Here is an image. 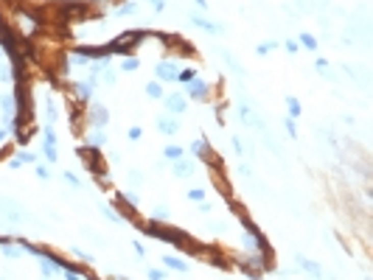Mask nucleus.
<instances>
[{"label": "nucleus", "mask_w": 373, "mask_h": 280, "mask_svg": "<svg viewBox=\"0 0 373 280\" xmlns=\"http://www.w3.org/2000/svg\"><path fill=\"white\" fill-rule=\"evenodd\" d=\"M146 37V31H129V34H121L115 42H110L107 45V50L110 53H121V56H129L132 50L138 48V42Z\"/></svg>", "instance_id": "obj_1"}, {"label": "nucleus", "mask_w": 373, "mask_h": 280, "mask_svg": "<svg viewBox=\"0 0 373 280\" xmlns=\"http://www.w3.org/2000/svg\"><path fill=\"white\" fill-rule=\"evenodd\" d=\"M185 95H188V98H194V101H208L210 98V84L202 81V78L197 76L194 81L185 84Z\"/></svg>", "instance_id": "obj_2"}, {"label": "nucleus", "mask_w": 373, "mask_h": 280, "mask_svg": "<svg viewBox=\"0 0 373 280\" xmlns=\"http://www.w3.org/2000/svg\"><path fill=\"white\" fill-rule=\"evenodd\" d=\"M163 106L169 115H182L188 109V101L182 93H169V95H163Z\"/></svg>", "instance_id": "obj_3"}, {"label": "nucleus", "mask_w": 373, "mask_h": 280, "mask_svg": "<svg viewBox=\"0 0 373 280\" xmlns=\"http://www.w3.org/2000/svg\"><path fill=\"white\" fill-rule=\"evenodd\" d=\"M177 65L174 62H169V59H163V62H157L154 65V78H157L160 84H166V81H177Z\"/></svg>", "instance_id": "obj_4"}, {"label": "nucleus", "mask_w": 373, "mask_h": 280, "mask_svg": "<svg viewBox=\"0 0 373 280\" xmlns=\"http://www.w3.org/2000/svg\"><path fill=\"white\" fill-rule=\"evenodd\" d=\"M0 213H3L9 221H23V218H25V213L20 210V202L6 199V196H0Z\"/></svg>", "instance_id": "obj_5"}, {"label": "nucleus", "mask_w": 373, "mask_h": 280, "mask_svg": "<svg viewBox=\"0 0 373 280\" xmlns=\"http://www.w3.org/2000/svg\"><path fill=\"white\" fill-rule=\"evenodd\" d=\"M194 171H197V162L188 160V157H180V160L171 162V174H174V177H180V179L194 177Z\"/></svg>", "instance_id": "obj_6"}, {"label": "nucleus", "mask_w": 373, "mask_h": 280, "mask_svg": "<svg viewBox=\"0 0 373 280\" xmlns=\"http://www.w3.org/2000/svg\"><path fill=\"white\" fill-rule=\"evenodd\" d=\"M191 22L197 28H202L205 34H225V25H222V22H214V20H208V17H202V14H191Z\"/></svg>", "instance_id": "obj_7"}, {"label": "nucleus", "mask_w": 373, "mask_h": 280, "mask_svg": "<svg viewBox=\"0 0 373 280\" xmlns=\"http://www.w3.org/2000/svg\"><path fill=\"white\" fill-rule=\"evenodd\" d=\"M90 123L96 129H107V123H110V109L104 104H93V109H90Z\"/></svg>", "instance_id": "obj_8"}, {"label": "nucleus", "mask_w": 373, "mask_h": 280, "mask_svg": "<svg viewBox=\"0 0 373 280\" xmlns=\"http://www.w3.org/2000/svg\"><path fill=\"white\" fill-rule=\"evenodd\" d=\"M157 129L166 134V137H174L177 132H180V121L171 115H157Z\"/></svg>", "instance_id": "obj_9"}, {"label": "nucleus", "mask_w": 373, "mask_h": 280, "mask_svg": "<svg viewBox=\"0 0 373 280\" xmlns=\"http://www.w3.org/2000/svg\"><path fill=\"white\" fill-rule=\"evenodd\" d=\"M0 109H3V118H14V112H17V95L14 93L0 95Z\"/></svg>", "instance_id": "obj_10"}, {"label": "nucleus", "mask_w": 373, "mask_h": 280, "mask_svg": "<svg viewBox=\"0 0 373 280\" xmlns=\"http://www.w3.org/2000/svg\"><path fill=\"white\" fill-rule=\"evenodd\" d=\"M163 266L166 269H174V272H180V274H185L188 272V261L185 258H177V255H163Z\"/></svg>", "instance_id": "obj_11"}, {"label": "nucleus", "mask_w": 373, "mask_h": 280, "mask_svg": "<svg viewBox=\"0 0 373 280\" xmlns=\"http://www.w3.org/2000/svg\"><path fill=\"white\" fill-rule=\"evenodd\" d=\"M93 87H96V84H93L90 78H87V81H76V84H73L76 98H79L82 104H85V101H90V98H93Z\"/></svg>", "instance_id": "obj_12"}, {"label": "nucleus", "mask_w": 373, "mask_h": 280, "mask_svg": "<svg viewBox=\"0 0 373 280\" xmlns=\"http://www.w3.org/2000/svg\"><path fill=\"white\" fill-rule=\"evenodd\" d=\"M107 132H104V129H93L90 134H87V146H90V149H104V146H107Z\"/></svg>", "instance_id": "obj_13"}, {"label": "nucleus", "mask_w": 373, "mask_h": 280, "mask_svg": "<svg viewBox=\"0 0 373 280\" xmlns=\"http://www.w3.org/2000/svg\"><path fill=\"white\" fill-rule=\"evenodd\" d=\"M298 263L303 266V272H309V277H314V280H320L323 277V269H320V263H314V261H306V258H300L298 255Z\"/></svg>", "instance_id": "obj_14"}, {"label": "nucleus", "mask_w": 373, "mask_h": 280, "mask_svg": "<svg viewBox=\"0 0 373 280\" xmlns=\"http://www.w3.org/2000/svg\"><path fill=\"white\" fill-rule=\"evenodd\" d=\"M219 56L227 62V67H230L233 73H238V76H244V67H242V62H236V59H233V53H230V50H227V48H219Z\"/></svg>", "instance_id": "obj_15"}, {"label": "nucleus", "mask_w": 373, "mask_h": 280, "mask_svg": "<svg viewBox=\"0 0 373 280\" xmlns=\"http://www.w3.org/2000/svg\"><path fill=\"white\" fill-rule=\"evenodd\" d=\"M149 218H152V221H169L171 210L166 205H157V207H152V210H149Z\"/></svg>", "instance_id": "obj_16"}, {"label": "nucleus", "mask_w": 373, "mask_h": 280, "mask_svg": "<svg viewBox=\"0 0 373 280\" xmlns=\"http://www.w3.org/2000/svg\"><path fill=\"white\" fill-rule=\"evenodd\" d=\"M17 244H20V249H25L29 255H37V258H42V255H45V249H42V246L31 244V241H25V238H17Z\"/></svg>", "instance_id": "obj_17"}, {"label": "nucleus", "mask_w": 373, "mask_h": 280, "mask_svg": "<svg viewBox=\"0 0 373 280\" xmlns=\"http://www.w3.org/2000/svg\"><path fill=\"white\" fill-rule=\"evenodd\" d=\"M298 45H300V48H306V50H317V39L311 37V34H306V31L298 34Z\"/></svg>", "instance_id": "obj_18"}, {"label": "nucleus", "mask_w": 373, "mask_h": 280, "mask_svg": "<svg viewBox=\"0 0 373 280\" xmlns=\"http://www.w3.org/2000/svg\"><path fill=\"white\" fill-rule=\"evenodd\" d=\"M20 255H23V252H20V244H17V241H9V244H3V258H9V261L14 258V261H17Z\"/></svg>", "instance_id": "obj_19"}, {"label": "nucleus", "mask_w": 373, "mask_h": 280, "mask_svg": "<svg viewBox=\"0 0 373 280\" xmlns=\"http://www.w3.org/2000/svg\"><path fill=\"white\" fill-rule=\"evenodd\" d=\"M70 65H76V67H85V65H90V56H87L82 48H76L73 53H70Z\"/></svg>", "instance_id": "obj_20"}, {"label": "nucleus", "mask_w": 373, "mask_h": 280, "mask_svg": "<svg viewBox=\"0 0 373 280\" xmlns=\"http://www.w3.org/2000/svg\"><path fill=\"white\" fill-rule=\"evenodd\" d=\"M146 95H149V98H163V84H160L157 81V78H152V81H149L146 84Z\"/></svg>", "instance_id": "obj_21"}, {"label": "nucleus", "mask_w": 373, "mask_h": 280, "mask_svg": "<svg viewBox=\"0 0 373 280\" xmlns=\"http://www.w3.org/2000/svg\"><path fill=\"white\" fill-rule=\"evenodd\" d=\"M182 154H185V151H182L180 146H174V143H169V146L163 149V160H171V162H174V160H180Z\"/></svg>", "instance_id": "obj_22"}, {"label": "nucleus", "mask_w": 373, "mask_h": 280, "mask_svg": "<svg viewBox=\"0 0 373 280\" xmlns=\"http://www.w3.org/2000/svg\"><path fill=\"white\" fill-rule=\"evenodd\" d=\"M138 67H141V59H135V56H124V62H121V70L124 73H135Z\"/></svg>", "instance_id": "obj_23"}, {"label": "nucleus", "mask_w": 373, "mask_h": 280, "mask_svg": "<svg viewBox=\"0 0 373 280\" xmlns=\"http://www.w3.org/2000/svg\"><path fill=\"white\" fill-rule=\"evenodd\" d=\"M45 112H48V126H51V123H57V104H54V98L51 95H45Z\"/></svg>", "instance_id": "obj_24"}, {"label": "nucleus", "mask_w": 373, "mask_h": 280, "mask_svg": "<svg viewBox=\"0 0 373 280\" xmlns=\"http://www.w3.org/2000/svg\"><path fill=\"white\" fill-rule=\"evenodd\" d=\"M188 151H191V154H194V157H202V154H205V151H208V140H205V137H199V140H194V143H191V149H188Z\"/></svg>", "instance_id": "obj_25"}, {"label": "nucleus", "mask_w": 373, "mask_h": 280, "mask_svg": "<svg viewBox=\"0 0 373 280\" xmlns=\"http://www.w3.org/2000/svg\"><path fill=\"white\" fill-rule=\"evenodd\" d=\"M118 17H132V14H138V3H132V0H126L124 6H118V11H115Z\"/></svg>", "instance_id": "obj_26"}, {"label": "nucleus", "mask_w": 373, "mask_h": 280, "mask_svg": "<svg viewBox=\"0 0 373 280\" xmlns=\"http://www.w3.org/2000/svg\"><path fill=\"white\" fill-rule=\"evenodd\" d=\"M286 106H289V118H300V101L295 98V95H286Z\"/></svg>", "instance_id": "obj_27"}, {"label": "nucleus", "mask_w": 373, "mask_h": 280, "mask_svg": "<svg viewBox=\"0 0 373 280\" xmlns=\"http://www.w3.org/2000/svg\"><path fill=\"white\" fill-rule=\"evenodd\" d=\"M194 78H197V70H194V67H182V70L177 73V81L180 84H188V81H194Z\"/></svg>", "instance_id": "obj_28"}, {"label": "nucleus", "mask_w": 373, "mask_h": 280, "mask_svg": "<svg viewBox=\"0 0 373 280\" xmlns=\"http://www.w3.org/2000/svg\"><path fill=\"white\" fill-rule=\"evenodd\" d=\"M42 154H45V160H48V162H59L57 146H45V143H42Z\"/></svg>", "instance_id": "obj_29"}, {"label": "nucleus", "mask_w": 373, "mask_h": 280, "mask_svg": "<svg viewBox=\"0 0 373 280\" xmlns=\"http://www.w3.org/2000/svg\"><path fill=\"white\" fill-rule=\"evenodd\" d=\"M118 199H121V202H129L132 207H138V205H141V199H138V193H132V190H124V193H118Z\"/></svg>", "instance_id": "obj_30"}, {"label": "nucleus", "mask_w": 373, "mask_h": 280, "mask_svg": "<svg viewBox=\"0 0 373 280\" xmlns=\"http://www.w3.org/2000/svg\"><path fill=\"white\" fill-rule=\"evenodd\" d=\"M185 196H188L191 202H205V190H202V188H188Z\"/></svg>", "instance_id": "obj_31"}, {"label": "nucleus", "mask_w": 373, "mask_h": 280, "mask_svg": "<svg viewBox=\"0 0 373 280\" xmlns=\"http://www.w3.org/2000/svg\"><path fill=\"white\" fill-rule=\"evenodd\" d=\"M98 210H101V216H107L110 221H124V216H118V213H115L113 207H107V205H101Z\"/></svg>", "instance_id": "obj_32"}, {"label": "nucleus", "mask_w": 373, "mask_h": 280, "mask_svg": "<svg viewBox=\"0 0 373 280\" xmlns=\"http://www.w3.org/2000/svg\"><path fill=\"white\" fill-rule=\"evenodd\" d=\"M14 160H17L20 165H25V162H37V154H31V151H20V154H14Z\"/></svg>", "instance_id": "obj_33"}, {"label": "nucleus", "mask_w": 373, "mask_h": 280, "mask_svg": "<svg viewBox=\"0 0 373 280\" xmlns=\"http://www.w3.org/2000/svg\"><path fill=\"white\" fill-rule=\"evenodd\" d=\"M272 48H278V42H258V45H255V53H258V56H267Z\"/></svg>", "instance_id": "obj_34"}, {"label": "nucleus", "mask_w": 373, "mask_h": 280, "mask_svg": "<svg viewBox=\"0 0 373 280\" xmlns=\"http://www.w3.org/2000/svg\"><path fill=\"white\" fill-rule=\"evenodd\" d=\"M146 277L149 280H166V272H163V269H157V266H149L146 269Z\"/></svg>", "instance_id": "obj_35"}, {"label": "nucleus", "mask_w": 373, "mask_h": 280, "mask_svg": "<svg viewBox=\"0 0 373 280\" xmlns=\"http://www.w3.org/2000/svg\"><path fill=\"white\" fill-rule=\"evenodd\" d=\"M70 252H73V255H76V258H79V261H85V263H93V261H96V258H93V255H90V252H85V249H79V246H73V249H70Z\"/></svg>", "instance_id": "obj_36"}, {"label": "nucleus", "mask_w": 373, "mask_h": 280, "mask_svg": "<svg viewBox=\"0 0 373 280\" xmlns=\"http://www.w3.org/2000/svg\"><path fill=\"white\" fill-rule=\"evenodd\" d=\"M42 134H45V140H42L45 146H57V132H54V126H45Z\"/></svg>", "instance_id": "obj_37"}, {"label": "nucleus", "mask_w": 373, "mask_h": 280, "mask_svg": "<svg viewBox=\"0 0 373 280\" xmlns=\"http://www.w3.org/2000/svg\"><path fill=\"white\" fill-rule=\"evenodd\" d=\"M283 48H286V53H300V45H298V39H286V42H283Z\"/></svg>", "instance_id": "obj_38"}, {"label": "nucleus", "mask_w": 373, "mask_h": 280, "mask_svg": "<svg viewBox=\"0 0 373 280\" xmlns=\"http://www.w3.org/2000/svg\"><path fill=\"white\" fill-rule=\"evenodd\" d=\"M62 177H65V179H68V182H70V185H73V188H82V179H79V177H76V174H73V171H65V174H62Z\"/></svg>", "instance_id": "obj_39"}, {"label": "nucleus", "mask_w": 373, "mask_h": 280, "mask_svg": "<svg viewBox=\"0 0 373 280\" xmlns=\"http://www.w3.org/2000/svg\"><path fill=\"white\" fill-rule=\"evenodd\" d=\"M283 126H286V132L292 134V137H298V126H295V118H286V121H283Z\"/></svg>", "instance_id": "obj_40"}, {"label": "nucleus", "mask_w": 373, "mask_h": 280, "mask_svg": "<svg viewBox=\"0 0 373 280\" xmlns=\"http://www.w3.org/2000/svg\"><path fill=\"white\" fill-rule=\"evenodd\" d=\"M132 246H135V255L138 258H146V246H143L141 241H132Z\"/></svg>", "instance_id": "obj_41"}, {"label": "nucleus", "mask_w": 373, "mask_h": 280, "mask_svg": "<svg viewBox=\"0 0 373 280\" xmlns=\"http://www.w3.org/2000/svg\"><path fill=\"white\" fill-rule=\"evenodd\" d=\"M141 137H143V129L141 126H132L129 129V140H141Z\"/></svg>", "instance_id": "obj_42"}, {"label": "nucleus", "mask_w": 373, "mask_h": 280, "mask_svg": "<svg viewBox=\"0 0 373 280\" xmlns=\"http://www.w3.org/2000/svg\"><path fill=\"white\" fill-rule=\"evenodd\" d=\"M104 84H110V87L115 84V73L113 70H104Z\"/></svg>", "instance_id": "obj_43"}, {"label": "nucleus", "mask_w": 373, "mask_h": 280, "mask_svg": "<svg viewBox=\"0 0 373 280\" xmlns=\"http://www.w3.org/2000/svg\"><path fill=\"white\" fill-rule=\"evenodd\" d=\"M233 151H236V154H244V143L238 137H233Z\"/></svg>", "instance_id": "obj_44"}, {"label": "nucleus", "mask_w": 373, "mask_h": 280, "mask_svg": "<svg viewBox=\"0 0 373 280\" xmlns=\"http://www.w3.org/2000/svg\"><path fill=\"white\" fill-rule=\"evenodd\" d=\"M37 177H40V179H48V177H51V171H48L45 165H37Z\"/></svg>", "instance_id": "obj_45"}, {"label": "nucleus", "mask_w": 373, "mask_h": 280, "mask_svg": "<svg viewBox=\"0 0 373 280\" xmlns=\"http://www.w3.org/2000/svg\"><path fill=\"white\" fill-rule=\"evenodd\" d=\"M65 280H82L79 272H73V269H65Z\"/></svg>", "instance_id": "obj_46"}, {"label": "nucleus", "mask_w": 373, "mask_h": 280, "mask_svg": "<svg viewBox=\"0 0 373 280\" xmlns=\"http://www.w3.org/2000/svg\"><path fill=\"white\" fill-rule=\"evenodd\" d=\"M314 67H317V70H328V59H323V56H320V59L314 62Z\"/></svg>", "instance_id": "obj_47"}, {"label": "nucleus", "mask_w": 373, "mask_h": 280, "mask_svg": "<svg viewBox=\"0 0 373 280\" xmlns=\"http://www.w3.org/2000/svg\"><path fill=\"white\" fill-rule=\"evenodd\" d=\"M214 210V205H210V202H199V213H210Z\"/></svg>", "instance_id": "obj_48"}, {"label": "nucleus", "mask_w": 373, "mask_h": 280, "mask_svg": "<svg viewBox=\"0 0 373 280\" xmlns=\"http://www.w3.org/2000/svg\"><path fill=\"white\" fill-rule=\"evenodd\" d=\"M141 179H143V177H141V171H129V182H135V185H138Z\"/></svg>", "instance_id": "obj_49"}, {"label": "nucleus", "mask_w": 373, "mask_h": 280, "mask_svg": "<svg viewBox=\"0 0 373 280\" xmlns=\"http://www.w3.org/2000/svg\"><path fill=\"white\" fill-rule=\"evenodd\" d=\"M152 3H154V11H163L166 9V0H152Z\"/></svg>", "instance_id": "obj_50"}, {"label": "nucleus", "mask_w": 373, "mask_h": 280, "mask_svg": "<svg viewBox=\"0 0 373 280\" xmlns=\"http://www.w3.org/2000/svg\"><path fill=\"white\" fill-rule=\"evenodd\" d=\"M194 3L199 6V11H208V0H194Z\"/></svg>", "instance_id": "obj_51"}, {"label": "nucleus", "mask_w": 373, "mask_h": 280, "mask_svg": "<svg viewBox=\"0 0 373 280\" xmlns=\"http://www.w3.org/2000/svg\"><path fill=\"white\" fill-rule=\"evenodd\" d=\"M6 137H9V129H0V146L6 143Z\"/></svg>", "instance_id": "obj_52"}]
</instances>
